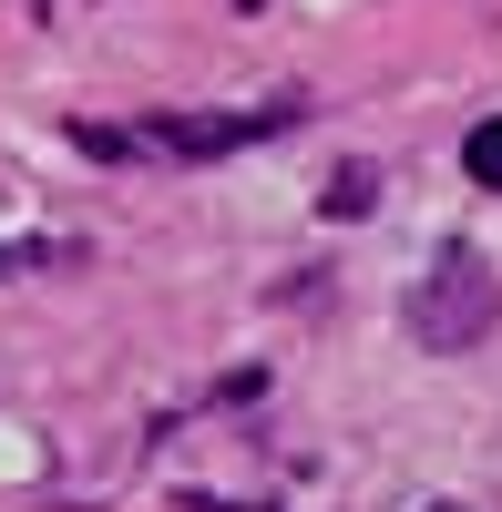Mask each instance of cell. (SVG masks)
Masks as SVG:
<instances>
[{
    "label": "cell",
    "instance_id": "obj_2",
    "mask_svg": "<svg viewBox=\"0 0 502 512\" xmlns=\"http://www.w3.org/2000/svg\"><path fill=\"white\" fill-rule=\"evenodd\" d=\"M287 123H298V103H267V113H216V123L164 113V123H154V144H175V154H236V144H257V134H287Z\"/></svg>",
    "mask_w": 502,
    "mask_h": 512
},
{
    "label": "cell",
    "instance_id": "obj_3",
    "mask_svg": "<svg viewBox=\"0 0 502 512\" xmlns=\"http://www.w3.org/2000/svg\"><path fill=\"white\" fill-rule=\"evenodd\" d=\"M318 205H328V216L349 226V216H369V205H380V175H369V164H339V175H328V195H318Z\"/></svg>",
    "mask_w": 502,
    "mask_h": 512
},
{
    "label": "cell",
    "instance_id": "obj_1",
    "mask_svg": "<svg viewBox=\"0 0 502 512\" xmlns=\"http://www.w3.org/2000/svg\"><path fill=\"white\" fill-rule=\"evenodd\" d=\"M492 318H502V277H492V256L441 246L431 277L410 287V338H421V349H441V359H462V349H482V338H492Z\"/></svg>",
    "mask_w": 502,
    "mask_h": 512
},
{
    "label": "cell",
    "instance_id": "obj_5",
    "mask_svg": "<svg viewBox=\"0 0 502 512\" xmlns=\"http://www.w3.org/2000/svg\"><path fill=\"white\" fill-rule=\"evenodd\" d=\"M21 256H41V246H0V267H21Z\"/></svg>",
    "mask_w": 502,
    "mask_h": 512
},
{
    "label": "cell",
    "instance_id": "obj_6",
    "mask_svg": "<svg viewBox=\"0 0 502 512\" xmlns=\"http://www.w3.org/2000/svg\"><path fill=\"white\" fill-rule=\"evenodd\" d=\"M421 512H462V502H421Z\"/></svg>",
    "mask_w": 502,
    "mask_h": 512
},
{
    "label": "cell",
    "instance_id": "obj_4",
    "mask_svg": "<svg viewBox=\"0 0 502 512\" xmlns=\"http://www.w3.org/2000/svg\"><path fill=\"white\" fill-rule=\"evenodd\" d=\"M462 175H472L482 195H502V113H492V123H472V144H462Z\"/></svg>",
    "mask_w": 502,
    "mask_h": 512
}]
</instances>
